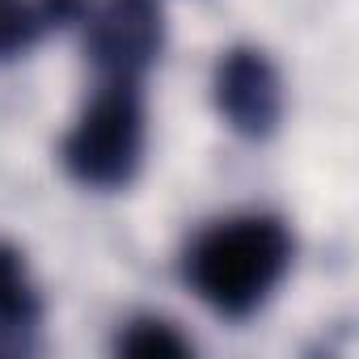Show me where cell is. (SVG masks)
Returning a JSON list of instances; mask_svg holds the SVG:
<instances>
[{
    "mask_svg": "<svg viewBox=\"0 0 359 359\" xmlns=\"http://www.w3.org/2000/svg\"><path fill=\"white\" fill-rule=\"evenodd\" d=\"M292 266V233L275 216H233L212 224L187 254V283L199 300L229 317L245 321L258 313Z\"/></svg>",
    "mask_w": 359,
    "mask_h": 359,
    "instance_id": "cell-1",
    "label": "cell"
},
{
    "mask_svg": "<svg viewBox=\"0 0 359 359\" xmlns=\"http://www.w3.org/2000/svg\"><path fill=\"white\" fill-rule=\"evenodd\" d=\"M64 169L81 187L123 191L140 173L144 161V102L135 85L106 81V89L85 106L76 127L60 148Z\"/></svg>",
    "mask_w": 359,
    "mask_h": 359,
    "instance_id": "cell-2",
    "label": "cell"
},
{
    "mask_svg": "<svg viewBox=\"0 0 359 359\" xmlns=\"http://www.w3.org/2000/svg\"><path fill=\"white\" fill-rule=\"evenodd\" d=\"M165 47V13L156 0H106L89 18L85 51L102 81L135 85Z\"/></svg>",
    "mask_w": 359,
    "mask_h": 359,
    "instance_id": "cell-3",
    "label": "cell"
},
{
    "mask_svg": "<svg viewBox=\"0 0 359 359\" xmlns=\"http://www.w3.org/2000/svg\"><path fill=\"white\" fill-rule=\"evenodd\" d=\"M212 97L220 118L245 140H266L283 118V76L258 47H233L220 55Z\"/></svg>",
    "mask_w": 359,
    "mask_h": 359,
    "instance_id": "cell-4",
    "label": "cell"
},
{
    "mask_svg": "<svg viewBox=\"0 0 359 359\" xmlns=\"http://www.w3.org/2000/svg\"><path fill=\"white\" fill-rule=\"evenodd\" d=\"M43 317V300L26 275V258L18 245L0 241V334L34 330Z\"/></svg>",
    "mask_w": 359,
    "mask_h": 359,
    "instance_id": "cell-5",
    "label": "cell"
},
{
    "mask_svg": "<svg viewBox=\"0 0 359 359\" xmlns=\"http://www.w3.org/2000/svg\"><path fill=\"white\" fill-rule=\"evenodd\" d=\"M118 351L123 355H135V359H182L191 355V338L177 334L173 321H161V317H140L131 321L123 334H118Z\"/></svg>",
    "mask_w": 359,
    "mask_h": 359,
    "instance_id": "cell-6",
    "label": "cell"
},
{
    "mask_svg": "<svg viewBox=\"0 0 359 359\" xmlns=\"http://www.w3.org/2000/svg\"><path fill=\"white\" fill-rule=\"evenodd\" d=\"M43 34V18L39 5H26V0H0V64L18 60L22 51H30Z\"/></svg>",
    "mask_w": 359,
    "mask_h": 359,
    "instance_id": "cell-7",
    "label": "cell"
}]
</instances>
